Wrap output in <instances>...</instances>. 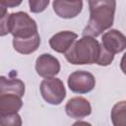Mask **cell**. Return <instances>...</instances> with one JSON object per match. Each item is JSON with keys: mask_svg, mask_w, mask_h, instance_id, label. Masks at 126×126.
<instances>
[{"mask_svg": "<svg viewBox=\"0 0 126 126\" xmlns=\"http://www.w3.org/2000/svg\"><path fill=\"white\" fill-rule=\"evenodd\" d=\"M88 4L90 19L83 31V36L96 37L113 25L116 2L114 0H90Z\"/></svg>", "mask_w": 126, "mask_h": 126, "instance_id": "6da1fadb", "label": "cell"}, {"mask_svg": "<svg viewBox=\"0 0 126 126\" xmlns=\"http://www.w3.org/2000/svg\"><path fill=\"white\" fill-rule=\"evenodd\" d=\"M1 8V23L0 34L1 36L11 33L13 38L25 39L31 38L38 33L37 25L35 21L26 12H16L12 14L7 13V8L0 4Z\"/></svg>", "mask_w": 126, "mask_h": 126, "instance_id": "7a4b0ae2", "label": "cell"}, {"mask_svg": "<svg viewBox=\"0 0 126 126\" xmlns=\"http://www.w3.org/2000/svg\"><path fill=\"white\" fill-rule=\"evenodd\" d=\"M100 52L101 45L94 37L83 36L74 42L65 53V58L73 65L97 64Z\"/></svg>", "mask_w": 126, "mask_h": 126, "instance_id": "3957f363", "label": "cell"}, {"mask_svg": "<svg viewBox=\"0 0 126 126\" xmlns=\"http://www.w3.org/2000/svg\"><path fill=\"white\" fill-rule=\"evenodd\" d=\"M40 94L43 99L52 105H59L66 97V89L58 78L44 79L40 83Z\"/></svg>", "mask_w": 126, "mask_h": 126, "instance_id": "277c9868", "label": "cell"}, {"mask_svg": "<svg viewBox=\"0 0 126 126\" xmlns=\"http://www.w3.org/2000/svg\"><path fill=\"white\" fill-rule=\"evenodd\" d=\"M68 87L75 94L90 93L95 87L94 76L87 71H75L68 77Z\"/></svg>", "mask_w": 126, "mask_h": 126, "instance_id": "5b68a950", "label": "cell"}, {"mask_svg": "<svg viewBox=\"0 0 126 126\" xmlns=\"http://www.w3.org/2000/svg\"><path fill=\"white\" fill-rule=\"evenodd\" d=\"M35 71L42 78H54L60 72L59 60L49 53H43L36 58Z\"/></svg>", "mask_w": 126, "mask_h": 126, "instance_id": "8992f818", "label": "cell"}, {"mask_svg": "<svg viewBox=\"0 0 126 126\" xmlns=\"http://www.w3.org/2000/svg\"><path fill=\"white\" fill-rule=\"evenodd\" d=\"M100 44L106 51L114 55L126 49V36L118 30H109L102 34Z\"/></svg>", "mask_w": 126, "mask_h": 126, "instance_id": "52a82bcc", "label": "cell"}, {"mask_svg": "<svg viewBox=\"0 0 126 126\" xmlns=\"http://www.w3.org/2000/svg\"><path fill=\"white\" fill-rule=\"evenodd\" d=\"M65 111L68 116L80 119L89 116L92 113V106L86 98L82 96H75L68 100L65 105Z\"/></svg>", "mask_w": 126, "mask_h": 126, "instance_id": "ba28073f", "label": "cell"}, {"mask_svg": "<svg viewBox=\"0 0 126 126\" xmlns=\"http://www.w3.org/2000/svg\"><path fill=\"white\" fill-rule=\"evenodd\" d=\"M53 11L55 14L63 19H72L77 17L83 8V1H65L54 0L52 2Z\"/></svg>", "mask_w": 126, "mask_h": 126, "instance_id": "9c48e42d", "label": "cell"}, {"mask_svg": "<svg viewBox=\"0 0 126 126\" xmlns=\"http://www.w3.org/2000/svg\"><path fill=\"white\" fill-rule=\"evenodd\" d=\"M77 37H78V34L75 33L74 32L62 31L50 37L49 45L54 51L65 54L74 44Z\"/></svg>", "mask_w": 126, "mask_h": 126, "instance_id": "30bf717a", "label": "cell"}, {"mask_svg": "<svg viewBox=\"0 0 126 126\" xmlns=\"http://www.w3.org/2000/svg\"><path fill=\"white\" fill-rule=\"evenodd\" d=\"M23 106L22 97L16 94H0V114H13Z\"/></svg>", "mask_w": 126, "mask_h": 126, "instance_id": "8fae6325", "label": "cell"}, {"mask_svg": "<svg viewBox=\"0 0 126 126\" xmlns=\"http://www.w3.org/2000/svg\"><path fill=\"white\" fill-rule=\"evenodd\" d=\"M11 94L19 96L25 94V84L20 79H7L4 76L0 77V94Z\"/></svg>", "mask_w": 126, "mask_h": 126, "instance_id": "7c38bea8", "label": "cell"}, {"mask_svg": "<svg viewBox=\"0 0 126 126\" xmlns=\"http://www.w3.org/2000/svg\"><path fill=\"white\" fill-rule=\"evenodd\" d=\"M40 44V36L39 34H35L31 38L18 39L13 38V47L14 49L21 54H31L34 52Z\"/></svg>", "mask_w": 126, "mask_h": 126, "instance_id": "4fadbf2b", "label": "cell"}, {"mask_svg": "<svg viewBox=\"0 0 126 126\" xmlns=\"http://www.w3.org/2000/svg\"><path fill=\"white\" fill-rule=\"evenodd\" d=\"M110 116L113 126H126V100L115 103L111 109Z\"/></svg>", "mask_w": 126, "mask_h": 126, "instance_id": "5bb4252c", "label": "cell"}, {"mask_svg": "<svg viewBox=\"0 0 126 126\" xmlns=\"http://www.w3.org/2000/svg\"><path fill=\"white\" fill-rule=\"evenodd\" d=\"M0 126H22V118L18 113L0 114Z\"/></svg>", "mask_w": 126, "mask_h": 126, "instance_id": "9a60e30c", "label": "cell"}, {"mask_svg": "<svg viewBox=\"0 0 126 126\" xmlns=\"http://www.w3.org/2000/svg\"><path fill=\"white\" fill-rule=\"evenodd\" d=\"M49 4V0H30V10L32 13H40L46 9Z\"/></svg>", "mask_w": 126, "mask_h": 126, "instance_id": "2e32d148", "label": "cell"}, {"mask_svg": "<svg viewBox=\"0 0 126 126\" xmlns=\"http://www.w3.org/2000/svg\"><path fill=\"white\" fill-rule=\"evenodd\" d=\"M22 3V1H14V0H9V1H1L0 4L5 6L6 8H9V7H15V6H18Z\"/></svg>", "mask_w": 126, "mask_h": 126, "instance_id": "e0dca14e", "label": "cell"}, {"mask_svg": "<svg viewBox=\"0 0 126 126\" xmlns=\"http://www.w3.org/2000/svg\"><path fill=\"white\" fill-rule=\"evenodd\" d=\"M120 69L123 72V74L126 75V52L123 54V56L120 60Z\"/></svg>", "mask_w": 126, "mask_h": 126, "instance_id": "ac0fdd59", "label": "cell"}, {"mask_svg": "<svg viewBox=\"0 0 126 126\" xmlns=\"http://www.w3.org/2000/svg\"><path fill=\"white\" fill-rule=\"evenodd\" d=\"M72 126H92V124H91V123H89V122H86V121L79 120V121L75 122Z\"/></svg>", "mask_w": 126, "mask_h": 126, "instance_id": "d6986e66", "label": "cell"}]
</instances>
